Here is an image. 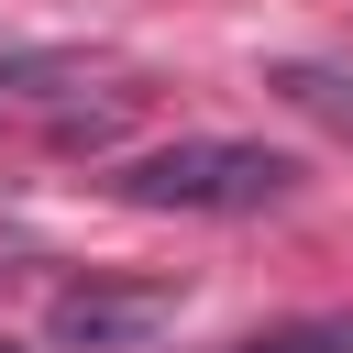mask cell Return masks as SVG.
Returning <instances> with one entry per match:
<instances>
[{"label":"cell","mask_w":353,"mask_h":353,"mask_svg":"<svg viewBox=\"0 0 353 353\" xmlns=\"http://www.w3.org/2000/svg\"><path fill=\"white\" fill-rule=\"evenodd\" d=\"M132 210H265L298 188V165L276 143H232V132H188V143H154L110 176Z\"/></svg>","instance_id":"cell-1"},{"label":"cell","mask_w":353,"mask_h":353,"mask_svg":"<svg viewBox=\"0 0 353 353\" xmlns=\"http://www.w3.org/2000/svg\"><path fill=\"white\" fill-rule=\"evenodd\" d=\"M176 298L165 287H66L55 298V342H132V331H154Z\"/></svg>","instance_id":"cell-2"},{"label":"cell","mask_w":353,"mask_h":353,"mask_svg":"<svg viewBox=\"0 0 353 353\" xmlns=\"http://www.w3.org/2000/svg\"><path fill=\"white\" fill-rule=\"evenodd\" d=\"M243 353H353V320H298V331H265Z\"/></svg>","instance_id":"cell-3"},{"label":"cell","mask_w":353,"mask_h":353,"mask_svg":"<svg viewBox=\"0 0 353 353\" xmlns=\"http://www.w3.org/2000/svg\"><path fill=\"white\" fill-rule=\"evenodd\" d=\"M0 353H22V342H0Z\"/></svg>","instance_id":"cell-4"}]
</instances>
